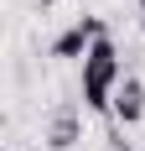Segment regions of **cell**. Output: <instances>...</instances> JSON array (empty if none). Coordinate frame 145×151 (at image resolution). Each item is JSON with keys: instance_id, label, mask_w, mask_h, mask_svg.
I'll use <instances>...</instances> for the list:
<instances>
[{"instance_id": "cell-2", "label": "cell", "mask_w": 145, "mask_h": 151, "mask_svg": "<svg viewBox=\"0 0 145 151\" xmlns=\"http://www.w3.org/2000/svg\"><path fill=\"white\" fill-rule=\"evenodd\" d=\"M104 31H109V26H104L99 16H78V21L57 37V42L47 47V58H57V63H72V58H78V63H83V58H88V47L99 42Z\"/></svg>"}, {"instance_id": "cell-3", "label": "cell", "mask_w": 145, "mask_h": 151, "mask_svg": "<svg viewBox=\"0 0 145 151\" xmlns=\"http://www.w3.org/2000/svg\"><path fill=\"white\" fill-rule=\"evenodd\" d=\"M114 120L130 125V130L145 120V78L140 73H124V78H119V89H114Z\"/></svg>"}, {"instance_id": "cell-1", "label": "cell", "mask_w": 145, "mask_h": 151, "mask_svg": "<svg viewBox=\"0 0 145 151\" xmlns=\"http://www.w3.org/2000/svg\"><path fill=\"white\" fill-rule=\"evenodd\" d=\"M119 78H124V63H119L114 37L104 31L99 42L88 47V58H83V83H78L83 109H93V115H114V89H119Z\"/></svg>"}, {"instance_id": "cell-5", "label": "cell", "mask_w": 145, "mask_h": 151, "mask_svg": "<svg viewBox=\"0 0 145 151\" xmlns=\"http://www.w3.org/2000/svg\"><path fill=\"white\" fill-rule=\"evenodd\" d=\"M140 31H145V0H140Z\"/></svg>"}, {"instance_id": "cell-4", "label": "cell", "mask_w": 145, "mask_h": 151, "mask_svg": "<svg viewBox=\"0 0 145 151\" xmlns=\"http://www.w3.org/2000/svg\"><path fill=\"white\" fill-rule=\"evenodd\" d=\"M47 146L52 151H72L78 146V109H57V115H52V125H47Z\"/></svg>"}]
</instances>
